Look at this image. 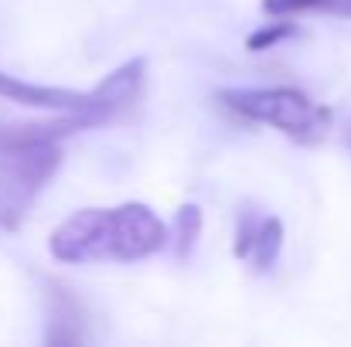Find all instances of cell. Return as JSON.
<instances>
[{"label": "cell", "instance_id": "cell-1", "mask_svg": "<svg viewBox=\"0 0 351 347\" xmlns=\"http://www.w3.org/2000/svg\"><path fill=\"white\" fill-rule=\"evenodd\" d=\"M164 222L147 205L82 208L51 231L48 248L58 262H136L167 245Z\"/></svg>", "mask_w": 351, "mask_h": 347}, {"label": "cell", "instance_id": "cell-2", "mask_svg": "<svg viewBox=\"0 0 351 347\" xmlns=\"http://www.w3.org/2000/svg\"><path fill=\"white\" fill-rule=\"evenodd\" d=\"M58 146L34 143L17 150H0V225L17 229L27 215V205L41 194V188L58 170Z\"/></svg>", "mask_w": 351, "mask_h": 347}, {"label": "cell", "instance_id": "cell-3", "mask_svg": "<svg viewBox=\"0 0 351 347\" xmlns=\"http://www.w3.org/2000/svg\"><path fill=\"white\" fill-rule=\"evenodd\" d=\"M222 103L245 119L276 126L297 140H314L328 116L324 110L314 106L311 96H304L300 89H287V86H280V89H226Z\"/></svg>", "mask_w": 351, "mask_h": 347}, {"label": "cell", "instance_id": "cell-4", "mask_svg": "<svg viewBox=\"0 0 351 347\" xmlns=\"http://www.w3.org/2000/svg\"><path fill=\"white\" fill-rule=\"evenodd\" d=\"M0 96L7 103L27 106V110H48L62 116H89V119H106V110L99 106L96 92H75V89H55V86H34L17 75L0 72Z\"/></svg>", "mask_w": 351, "mask_h": 347}, {"label": "cell", "instance_id": "cell-5", "mask_svg": "<svg viewBox=\"0 0 351 347\" xmlns=\"http://www.w3.org/2000/svg\"><path fill=\"white\" fill-rule=\"evenodd\" d=\"M143 72H147V62H143V58H130L126 65H119L117 72H110V75L93 89L96 99H99V106L110 116L117 113V110H123V106H130V103L136 99L140 86H143Z\"/></svg>", "mask_w": 351, "mask_h": 347}, {"label": "cell", "instance_id": "cell-6", "mask_svg": "<svg viewBox=\"0 0 351 347\" xmlns=\"http://www.w3.org/2000/svg\"><path fill=\"white\" fill-rule=\"evenodd\" d=\"M280 245H283V222H280V218L259 222L252 252H249V259L256 262V269H269V266L276 262V255H280Z\"/></svg>", "mask_w": 351, "mask_h": 347}, {"label": "cell", "instance_id": "cell-7", "mask_svg": "<svg viewBox=\"0 0 351 347\" xmlns=\"http://www.w3.org/2000/svg\"><path fill=\"white\" fill-rule=\"evenodd\" d=\"M198 235H202V208L198 205H181L178 215H174V252L181 259H188Z\"/></svg>", "mask_w": 351, "mask_h": 347}, {"label": "cell", "instance_id": "cell-8", "mask_svg": "<svg viewBox=\"0 0 351 347\" xmlns=\"http://www.w3.org/2000/svg\"><path fill=\"white\" fill-rule=\"evenodd\" d=\"M290 34H293V24H290V21H276V24H269V27L249 34V38H245V48H249V51H266V48L280 44V41L290 38Z\"/></svg>", "mask_w": 351, "mask_h": 347}, {"label": "cell", "instance_id": "cell-9", "mask_svg": "<svg viewBox=\"0 0 351 347\" xmlns=\"http://www.w3.org/2000/svg\"><path fill=\"white\" fill-rule=\"evenodd\" d=\"M321 3H331V0H263V10L273 14V17H287V14H297V10H307V7H321Z\"/></svg>", "mask_w": 351, "mask_h": 347}, {"label": "cell", "instance_id": "cell-10", "mask_svg": "<svg viewBox=\"0 0 351 347\" xmlns=\"http://www.w3.org/2000/svg\"><path fill=\"white\" fill-rule=\"evenodd\" d=\"M331 7H335L338 14H348L351 17V0H331Z\"/></svg>", "mask_w": 351, "mask_h": 347}]
</instances>
